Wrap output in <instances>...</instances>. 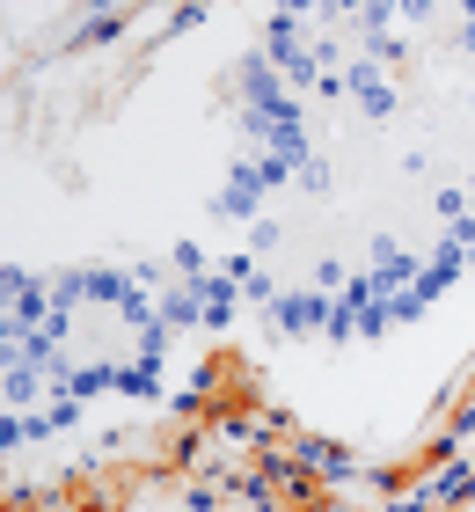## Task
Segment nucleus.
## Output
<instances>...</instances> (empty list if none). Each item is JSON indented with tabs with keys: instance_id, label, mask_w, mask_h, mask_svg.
<instances>
[{
	"instance_id": "nucleus-1",
	"label": "nucleus",
	"mask_w": 475,
	"mask_h": 512,
	"mask_svg": "<svg viewBox=\"0 0 475 512\" xmlns=\"http://www.w3.org/2000/svg\"><path fill=\"white\" fill-rule=\"evenodd\" d=\"M227 293L380 337L475 271V8L271 0L227 125Z\"/></svg>"
},
{
	"instance_id": "nucleus-2",
	"label": "nucleus",
	"mask_w": 475,
	"mask_h": 512,
	"mask_svg": "<svg viewBox=\"0 0 475 512\" xmlns=\"http://www.w3.org/2000/svg\"><path fill=\"white\" fill-rule=\"evenodd\" d=\"M212 264H52L0 271V454L74 432L95 403H139L169 381Z\"/></svg>"
}]
</instances>
